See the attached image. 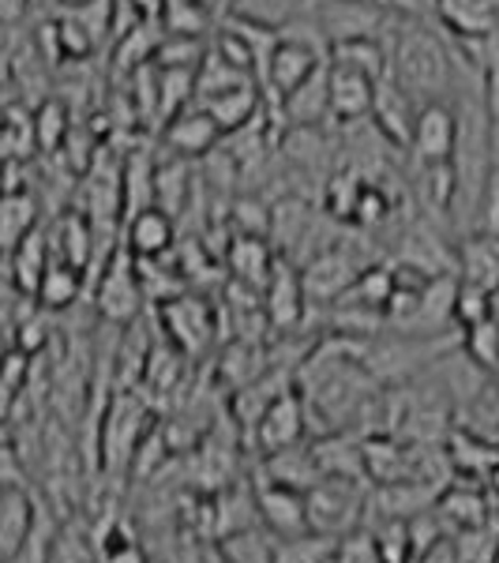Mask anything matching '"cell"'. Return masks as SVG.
Here are the masks:
<instances>
[{
	"label": "cell",
	"mask_w": 499,
	"mask_h": 563,
	"mask_svg": "<svg viewBox=\"0 0 499 563\" xmlns=\"http://www.w3.org/2000/svg\"><path fill=\"white\" fill-rule=\"evenodd\" d=\"M308 308V289H304V271L293 260L278 256V267L270 282L263 286V312L267 323H275L278 331H289L293 323L304 320Z\"/></svg>",
	"instance_id": "9c48e42d"
},
{
	"label": "cell",
	"mask_w": 499,
	"mask_h": 563,
	"mask_svg": "<svg viewBox=\"0 0 499 563\" xmlns=\"http://www.w3.org/2000/svg\"><path fill=\"white\" fill-rule=\"evenodd\" d=\"M34 526H38V515H34L31 493H23L20 481H4V496H0V556L4 563L20 556Z\"/></svg>",
	"instance_id": "ac0fdd59"
},
{
	"label": "cell",
	"mask_w": 499,
	"mask_h": 563,
	"mask_svg": "<svg viewBox=\"0 0 499 563\" xmlns=\"http://www.w3.org/2000/svg\"><path fill=\"white\" fill-rule=\"evenodd\" d=\"M158 320H162V331L169 334V342L180 346L185 353H199L211 342V308L207 301H199V297H174V301H166L158 308Z\"/></svg>",
	"instance_id": "4fadbf2b"
},
{
	"label": "cell",
	"mask_w": 499,
	"mask_h": 563,
	"mask_svg": "<svg viewBox=\"0 0 499 563\" xmlns=\"http://www.w3.org/2000/svg\"><path fill=\"white\" fill-rule=\"evenodd\" d=\"M488 316H496V294L480 286H469V282L458 278V297H455V323L466 331V327L485 323Z\"/></svg>",
	"instance_id": "836d02e7"
},
{
	"label": "cell",
	"mask_w": 499,
	"mask_h": 563,
	"mask_svg": "<svg viewBox=\"0 0 499 563\" xmlns=\"http://www.w3.org/2000/svg\"><path fill=\"white\" fill-rule=\"evenodd\" d=\"M113 544H106V552H102V563H147V552H143V544L129 538V533H113L109 538Z\"/></svg>",
	"instance_id": "d590c367"
},
{
	"label": "cell",
	"mask_w": 499,
	"mask_h": 563,
	"mask_svg": "<svg viewBox=\"0 0 499 563\" xmlns=\"http://www.w3.org/2000/svg\"><path fill=\"white\" fill-rule=\"evenodd\" d=\"M79 294H84V267H71L65 260H53L42 278V286H38V305L49 308V312H60V308L76 305Z\"/></svg>",
	"instance_id": "484cf974"
},
{
	"label": "cell",
	"mask_w": 499,
	"mask_h": 563,
	"mask_svg": "<svg viewBox=\"0 0 499 563\" xmlns=\"http://www.w3.org/2000/svg\"><path fill=\"white\" fill-rule=\"evenodd\" d=\"M462 140V113L455 102L440 98V102H424L417 113V129L410 154L417 166H443V162H455Z\"/></svg>",
	"instance_id": "5b68a950"
},
{
	"label": "cell",
	"mask_w": 499,
	"mask_h": 563,
	"mask_svg": "<svg viewBox=\"0 0 499 563\" xmlns=\"http://www.w3.org/2000/svg\"><path fill=\"white\" fill-rule=\"evenodd\" d=\"M455 267L462 282L496 294L499 289V233L469 230L455 249Z\"/></svg>",
	"instance_id": "2e32d148"
},
{
	"label": "cell",
	"mask_w": 499,
	"mask_h": 563,
	"mask_svg": "<svg viewBox=\"0 0 499 563\" xmlns=\"http://www.w3.org/2000/svg\"><path fill=\"white\" fill-rule=\"evenodd\" d=\"M331 563H384V560H379V549H376V541H372V533L357 530V533H350V538L339 541Z\"/></svg>",
	"instance_id": "e575fe53"
},
{
	"label": "cell",
	"mask_w": 499,
	"mask_h": 563,
	"mask_svg": "<svg viewBox=\"0 0 499 563\" xmlns=\"http://www.w3.org/2000/svg\"><path fill=\"white\" fill-rule=\"evenodd\" d=\"M312 417H308V402L301 390L289 387L286 395H278L275 402L267 406V413L259 417V424L252 429L263 455H278V451H289L304 440L308 429H312Z\"/></svg>",
	"instance_id": "52a82bcc"
},
{
	"label": "cell",
	"mask_w": 499,
	"mask_h": 563,
	"mask_svg": "<svg viewBox=\"0 0 499 563\" xmlns=\"http://www.w3.org/2000/svg\"><path fill=\"white\" fill-rule=\"evenodd\" d=\"M278 267V256L270 252L267 238H259V233H237L230 244V271L233 278H241V286L248 289H263L270 282Z\"/></svg>",
	"instance_id": "d6986e66"
},
{
	"label": "cell",
	"mask_w": 499,
	"mask_h": 563,
	"mask_svg": "<svg viewBox=\"0 0 499 563\" xmlns=\"http://www.w3.org/2000/svg\"><path fill=\"white\" fill-rule=\"evenodd\" d=\"M143 297H147V289H143V278H140V260H135L129 249L113 252L102 271V282H98V297H95L102 320H109L113 327L135 323V316H140V308H143Z\"/></svg>",
	"instance_id": "277c9868"
},
{
	"label": "cell",
	"mask_w": 499,
	"mask_h": 563,
	"mask_svg": "<svg viewBox=\"0 0 499 563\" xmlns=\"http://www.w3.org/2000/svg\"><path fill=\"white\" fill-rule=\"evenodd\" d=\"M203 563H230V560H225L218 549H207V552H203Z\"/></svg>",
	"instance_id": "f35d334b"
},
{
	"label": "cell",
	"mask_w": 499,
	"mask_h": 563,
	"mask_svg": "<svg viewBox=\"0 0 499 563\" xmlns=\"http://www.w3.org/2000/svg\"><path fill=\"white\" fill-rule=\"evenodd\" d=\"M331 65L342 68H357L372 79H387L391 76V49H387V38H342L331 42V53H326Z\"/></svg>",
	"instance_id": "44dd1931"
},
{
	"label": "cell",
	"mask_w": 499,
	"mask_h": 563,
	"mask_svg": "<svg viewBox=\"0 0 499 563\" xmlns=\"http://www.w3.org/2000/svg\"><path fill=\"white\" fill-rule=\"evenodd\" d=\"M222 143H225L222 124L211 117V109L199 102L180 109L177 117H169L162 124V147L177 154V158H203V154H214Z\"/></svg>",
	"instance_id": "ba28073f"
},
{
	"label": "cell",
	"mask_w": 499,
	"mask_h": 563,
	"mask_svg": "<svg viewBox=\"0 0 499 563\" xmlns=\"http://www.w3.org/2000/svg\"><path fill=\"white\" fill-rule=\"evenodd\" d=\"M417 113H421V102L387 76L376 90V109H372V124L384 132V140L395 143L398 151H410Z\"/></svg>",
	"instance_id": "7c38bea8"
},
{
	"label": "cell",
	"mask_w": 499,
	"mask_h": 563,
	"mask_svg": "<svg viewBox=\"0 0 499 563\" xmlns=\"http://www.w3.org/2000/svg\"><path fill=\"white\" fill-rule=\"evenodd\" d=\"M263 477L278 481V485H289V488H315L323 481V470L320 462H315V451L304 448V443H297V448L289 451H278V455H267V466H263Z\"/></svg>",
	"instance_id": "7402d4cb"
},
{
	"label": "cell",
	"mask_w": 499,
	"mask_h": 563,
	"mask_svg": "<svg viewBox=\"0 0 499 563\" xmlns=\"http://www.w3.org/2000/svg\"><path fill=\"white\" fill-rule=\"evenodd\" d=\"M211 53V45L196 34H162L158 49H154V65L158 68H192L199 71L203 57Z\"/></svg>",
	"instance_id": "f546056e"
},
{
	"label": "cell",
	"mask_w": 499,
	"mask_h": 563,
	"mask_svg": "<svg viewBox=\"0 0 499 563\" xmlns=\"http://www.w3.org/2000/svg\"><path fill=\"white\" fill-rule=\"evenodd\" d=\"M34 140L45 154H57L68 143V109L57 98H42L34 106Z\"/></svg>",
	"instance_id": "d6a6232c"
},
{
	"label": "cell",
	"mask_w": 499,
	"mask_h": 563,
	"mask_svg": "<svg viewBox=\"0 0 499 563\" xmlns=\"http://www.w3.org/2000/svg\"><path fill=\"white\" fill-rule=\"evenodd\" d=\"M334 549H339V538H326V533H297V538H282L278 541V556L275 563H331Z\"/></svg>",
	"instance_id": "1f68e13d"
},
{
	"label": "cell",
	"mask_w": 499,
	"mask_h": 563,
	"mask_svg": "<svg viewBox=\"0 0 499 563\" xmlns=\"http://www.w3.org/2000/svg\"><path fill=\"white\" fill-rule=\"evenodd\" d=\"M31 230H38V199H34V192L31 188L4 192V207H0V244H4V252H12Z\"/></svg>",
	"instance_id": "cb8c5ba5"
},
{
	"label": "cell",
	"mask_w": 499,
	"mask_h": 563,
	"mask_svg": "<svg viewBox=\"0 0 499 563\" xmlns=\"http://www.w3.org/2000/svg\"><path fill=\"white\" fill-rule=\"evenodd\" d=\"M372 267L368 256H361V249H353L350 241H334L331 249L320 252L312 263H304V289L308 305H334L350 294L361 282V275Z\"/></svg>",
	"instance_id": "3957f363"
},
{
	"label": "cell",
	"mask_w": 499,
	"mask_h": 563,
	"mask_svg": "<svg viewBox=\"0 0 499 563\" xmlns=\"http://www.w3.org/2000/svg\"><path fill=\"white\" fill-rule=\"evenodd\" d=\"M278 541H282V538L259 522V526H248V530L222 538V541L214 544V549L222 552V556L230 560V563H275Z\"/></svg>",
	"instance_id": "603a6c76"
},
{
	"label": "cell",
	"mask_w": 499,
	"mask_h": 563,
	"mask_svg": "<svg viewBox=\"0 0 499 563\" xmlns=\"http://www.w3.org/2000/svg\"><path fill=\"white\" fill-rule=\"evenodd\" d=\"M214 20H222V15L211 4H203V0H166L158 26L166 34H196V38H203Z\"/></svg>",
	"instance_id": "4316f807"
},
{
	"label": "cell",
	"mask_w": 499,
	"mask_h": 563,
	"mask_svg": "<svg viewBox=\"0 0 499 563\" xmlns=\"http://www.w3.org/2000/svg\"><path fill=\"white\" fill-rule=\"evenodd\" d=\"M256 499H259V519L267 530H275L278 538H297L308 533V499L301 488L278 485L270 477H256Z\"/></svg>",
	"instance_id": "30bf717a"
},
{
	"label": "cell",
	"mask_w": 499,
	"mask_h": 563,
	"mask_svg": "<svg viewBox=\"0 0 499 563\" xmlns=\"http://www.w3.org/2000/svg\"><path fill=\"white\" fill-rule=\"evenodd\" d=\"M395 31H387L391 49V79L402 90H410L417 102H440L455 87V53L447 38L432 31L429 20H406L395 15Z\"/></svg>",
	"instance_id": "6da1fadb"
},
{
	"label": "cell",
	"mask_w": 499,
	"mask_h": 563,
	"mask_svg": "<svg viewBox=\"0 0 499 563\" xmlns=\"http://www.w3.org/2000/svg\"><path fill=\"white\" fill-rule=\"evenodd\" d=\"M188 185H192L188 158L169 154L166 162H158V174H154V207H162V211H169L177 218V211L188 207Z\"/></svg>",
	"instance_id": "d4e9b609"
},
{
	"label": "cell",
	"mask_w": 499,
	"mask_h": 563,
	"mask_svg": "<svg viewBox=\"0 0 499 563\" xmlns=\"http://www.w3.org/2000/svg\"><path fill=\"white\" fill-rule=\"evenodd\" d=\"M151 432L147 424V406L132 395V390H121L109 406L106 421H102V451H106V466L117 470V462H132L135 451H140L143 435Z\"/></svg>",
	"instance_id": "8992f818"
},
{
	"label": "cell",
	"mask_w": 499,
	"mask_h": 563,
	"mask_svg": "<svg viewBox=\"0 0 499 563\" xmlns=\"http://www.w3.org/2000/svg\"><path fill=\"white\" fill-rule=\"evenodd\" d=\"M417 563H469L466 560V552H462V544L458 538L451 533V538H443V541H435L424 556H417Z\"/></svg>",
	"instance_id": "8d00e7d4"
},
{
	"label": "cell",
	"mask_w": 499,
	"mask_h": 563,
	"mask_svg": "<svg viewBox=\"0 0 499 563\" xmlns=\"http://www.w3.org/2000/svg\"><path fill=\"white\" fill-rule=\"evenodd\" d=\"M53 263V244H49V230H31L26 238L8 252V286H15L20 294L34 297L38 301V286Z\"/></svg>",
	"instance_id": "e0dca14e"
},
{
	"label": "cell",
	"mask_w": 499,
	"mask_h": 563,
	"mask_svg": "<svg viewBox=\"0 0 499 563\" xmlns=\"http://www.w3.org/2000/svg\"><path fill=\"white\" fill-rule=\"evenodd\" d=\"M233 4H237V0H218V8H222V15H225V12H230V8H233Z\"/></svg>",
	"instance_id": "ab89813d"
},
{
	"label": "cell",
	"mask_w": 499,
	"mask_h": 563,
	"mask_svg": "<svg viewBox=\"0 0 499 563\" xmlns=\"http://www.w3.org/2000/svg\"><path fill=\"white\" fill-rule=\"evenodd\" d=\"M379 84H384V79H372L357 68L331 65V121L334 124L372 121Z\"/></svg>",
	"instance_id": "8fae6325"
},
{
	"label": "cell",
	"mask_w": 499,
	"mask_h": 563,
	"mask_svg": "<svg viewBox=\"0 0 499 563\" xmlns=\"http://www.w3.org/2000/svg\"><path fill=\"white\" fill-rule=\"evenodd\" d=\"M462 353H466L477 368H485L488 376H496L499 372V320L496 316H488L485 323L462 331Z\"/></svg>",
	"instance_id": "4dcf8cb0"
},
{
	"label": "cell",
	"mask_w": 499,
	"mask_h": 563,
	"mask_svg": "<svg viewBox=\"0 0 499 563\" xmlns=\"http://www.w3.org/2000/svg\"><path fill=\"white\" fill-rule=\"evenodd\" d=\"M435 507H440L443 522L451 526V533H462V530H477V526L492 522V504H488L485 496H480V488L474 485H447L443 488V496L435 499Z\"/></svg>",
	"instance_id": "ffe728a7"
},
{
	"label": "cell",
	"mask_w": 499,
	"mask_h": 563,
	"mask_svg": "<svg viewBox=\"0 0 499 563\" xmlns=\"http://www.w3.org/2000/svg\"><path fill=\"white\" fill-rule=\"evenodd\" d=\"M71 4H90V0H71Z\"/></svg>",
	"instance_id": "60d3db41"
},
{
	"label": "cell",
	"mask_w": 499,
	"mask_h": 563,
	"mask_svg": "<svg viewBox=\"0 0 499 563\" xmlns=\"http://www.w3.org/2000/svg\"><path fill=\"white\" fill-rule=\"evenodd\" d=\"M365 530L372 533L379 549V560L384 563H417V549L410 538V522L406 519H376L368 522Z\"/></svg>",
	"instance_id": "83f0119b"
},
{
	"label": "cell",
	"mask_w": 499,
	"mask_h": 563,
	"mask_svg": "<svg viewBox=\"0 0 499 563\" xmlns=\"http://www.w3.org/2000/svg\"><path fill=\"white\" fill-rule=\"evenodd\" d=\"M308 8V0H237L225 15H241L248 23H263V26H275L282 31L293 20H301Z\"/></svg>",
	"instance_id": "f1b7e54d"
},
{
	"label": "cell",
	"mask_w": 499,
	"mask_h": 563,
	"mask_svg": "<svg viewBox=\"0 0 499 563\" xmlns=\"http://www.w3.org/2000/svg\"><path fill=\"white\" fill-rule=\"evenodd\" d=\"M177 244V218L162 207H143L129 214V230H124V249L135 260H162L169 256Z\"/></svg>",
	"instance_id": "9a60e30c"
},
{
	"label": "cell",
	"mask_w": 499,
	"mask_h": 563,
	"mask_svg": "<svg viewBox=\"0 0 499 563\" xmlns=\"http://www.w3.org/2000/svg\"><path fill=\"white\" fill-rule=\"evenodd\" d=\"M485 481H488V488H492V496L499 499V462H496V466H492V474H488Z\"/></svg>",
	"instance_id": "74e56055"
},
{
	"label": "cell",
	"mask_w": 499,
	"mask_h": 563,
	"mask_svg": "<svg viewBox=\"0 0 499 563\" xmlns=\"http://www.w3.org/2000/svg\"><path fill=\"white\" fill-rule=\"evenodd\" d=\"M278 121L286 129H323L331 121V60L312 79H304L293 95L282 98Z\"/></svg>",
	"instance_id": "5bb4252c"
},
{
	"label": "cell",
	"mask_w": 499,
	"mask_h": 563,
	"mask_svg": "<svg viewBox=\"0 0 499 563\" xmlns=\"http://www.w3.org/2000/svg\"><path fill=\"white\" fill-rule=\"evenodd\" d=\"M308 499V526L315 533H326V538H350V533L365 530L368 519V499L365 481L353 477H323L315 488L304 493Z\"/></svg>",
	"instance_id": "7a4b0ae2"
}]
</instances>
